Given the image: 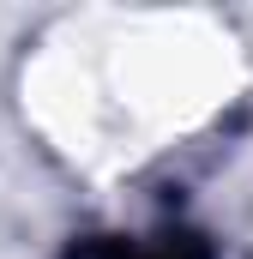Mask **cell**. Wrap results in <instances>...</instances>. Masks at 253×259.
I'll return each mask as SVG.
<instances>
[{"mask_svg":"<svg viewBox=\"0 0 253 259\" xmlns=\"http://www.w3.org/2000/svg\"><path fill=\"white\" fill-rule=\"evenodd\" d=\"M133 259H199V253H193V247H181V241H175V247H145V253H133Z\"/></svg>","mask_w":253,"mask_h":259,"instance_id":"6da1fadb","label":"cell"}]
</instances>
